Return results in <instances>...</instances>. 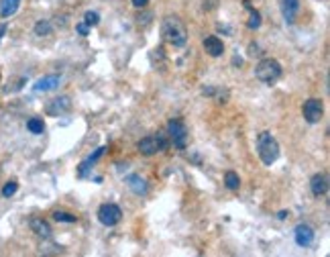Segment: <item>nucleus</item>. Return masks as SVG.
Here are the masks:
<instances>
[{
    "mask_svg": "<svg viewBox=\"0 0 330 257\" xmlns=\"http://www.w3.org/2000/svg\"><path fill=\"white\" fill-rule=\"evenodd\" d=\"M281 63L277 61V59H271V57H267V59H261L259 63H257V67H255V76H257V80H261V82H265V84H273V82H277L279 78H281Z\"/></svg>",
    "mask_w": 330,
    "mask_h": 257,
    "instance_id": "7ed1b4c3",
    "label": "nucleus"
},
{
    "mask_svg": "<svg viewBox=\"0 0 330 257\" xmlns=\"http://www.w3.org/2000/svg\"><path fill=\"white\" fill-rule=\"evenodd\" d=\"M16 188H18V184H16L14 180H12V182H8V184L2 188V196H4V198H10V196L16 192Z\"/></svg>",
    "mask_w": 330,
    "mask_h": 257,
    "instance_id": "b1692460",
    "label": "nucleus"
},
{
    "mask_svg": "<svg viewBox=\"0 0 330 257\" xmlns=\"http://www.w3.org/2000/svg\"><path fill=\"white\" fill-rule=\"evenodd\" d=\"M245 6L249 8V12H251V20H249V29H259L261 27V14H259V10H255V8H251V4L245 0Z\"/></svg>",
    "mask_w": 330,
    "mask_h": 257,
    "instance_id": "6ab92c4d",
    "label": "nucleus"
},
{
    "mask_svg": "<svg viewBox=\"0 0 330 257\" xmlns=\"http://www.w3.org/2000/svg\"><path fill=\"white\" fill-rule=\"evenodd\" d=\"M76 31H78L80 35H84V37H86V35H88V25H86V22H80V25L76 27Z\"/></svg>",
    "mask_w": 330,
    "mask_h": 257,
    "instance_id": "393cba45",
    "label": "nucleus"
},
{
    "mask_svg": "<svg viewBox=\"0 0 330 257\" xmlns=\"http://www.w3.org/2000/svg\"><path fill=\"white\" fill-rule=\"evenodd\" d=\"M310 190H312L314 196H324V194L328 192V178H326V174H316V176H312V180H310Z\"/></svg>",
    "mask_w": 330,
    "mask_h": 257,
    "instance_id": "9b49d317",
    "label": "nucleus"
},
{
    "mask_svg": "<svg viewBox=\"0 0 330 257\" xmlns=\"http://www.w3.org/2000/svg\"><path fill=\"white\" fill-rule=\"evenodd\" d=\"M29 227H31V231L37 235V237H43V239H49L51 237V227H49V223L47 221H43V219H31L29 221Z\"/></svg>",
    "mask_w": 330,
    "mask_h": 257,
    "instance_id": "f8f14e48",
    "label": "nucleus"
},
{
    "mask_svg": "<svg viewBox=\"0 0 330 257\" xmlns=\"http://www.w3.org/2000/svg\"><path fill=\"white\" fill-rule=\"evenodd\" d=\"M35 33H37L39 37H49V35L53 33V25H51V20H37V25H35Z\"/></svg>",
    "mask_w": 330,
    "mask_h": 257,
    "instance_id": "f3484780",
    "label": "nucleus"
},
{
    "mask_svg": "<svg viewBox=\"0 0 330 257\" xmlns=\"http://www.w3.org/2000/svg\"><path fill=\"white\" fill-rule=\"evenodd\" d=\"M298 10H300V0H284L281 2V12H284V18L288 22H294Z\"/></svg>",
    "mask_w": 330,
    "mask_h": 257,
    "instance_id": "ddd939ff",
    "label": "nucleus"
},
{
    "mask_svg": "<svg viewBox=\"0 0 330 257\" xmlns=\"http://www.w3.org/2000/svg\"><path fill=\"white\" fill-rule=\"evenodd\" d=\"M4 31H6V25H2V27H0V37L4 35Z\"/></svg>",
    "mask_w": 330,
    "mask_h": 257,
    "instance_id": "cd10ccee",
    "label": "nucleus"
},
{
    "mask_svg": "<svg viewBox=\"0 0 330 257\" xmlns=\"http://www.w3.org/2000/svg\"><path fill=\"white\" fill-rule=\"evenodd\" d=\"M25 82H27L25 78H16V80H12V82H8V86H6L4 90H6V92H16V90H20V88L25 86Z\"/></svg>",
    "mask_w": 330,
    "mask_h": 257,
    "instance_id": "5701e85b",
    "label": "nucleus"
},
{
    "mask_svg": "<svg viewBox=\"0 0 330 257\" xmlns=\"http://www.w3.org/2000/svg\"><path fill=\"white\" fill-rule=\"evenodd\" d=\"M131 2H133L135 8H145V6L149 4V0H131Z\"/></svg>",
    "mask_w": 330,
    "mask_h": 257,
    "instance_id": "a878e982",
    "label": "nucleus"
},
{
    "mask_svg": "<svg viewBox=\"0 0 330 257\" xmlns=\"http://www.w3.org/2000/svg\"><path fill=\"white\" fill-rule=\"evenodd\" d=\"M257 151H259V157L265 166H271L277 161L279 157V143L277 139L271 135V133H261L259 135V141H257Z\"/></svg>",
    "mask_w": 330,
    "mask_h": 257,
    "instance_id": "f03ea898",
    "label": "nucleus"
},
{
    "mask_svg": "<svg viewBox=\"0 0 330 257\" xmlns=\"http://www.w3.org/2000/svg\"><path fill=\"white\" fill-rule=\"evenodd\" d=\"M161 35L173 47H183L187 41V31L179 16H165L161 22Z\"/></svg>",
    "mask_w": 330,
    "mask_h": 257,
    "instance_id": "f257e3e1",
    "label": "nucleus"
},
{
    "mask_svg": "<svg viewBox=\"0 0 330 257\" xmlns=\"http://www.w3.org/2000/svg\"><path fill=\"white\" fill-rule=\"evenodd\" d=\"M18 4H20V0H0V16L8 18L10 14H14L18 10Z\"/></svg>",
    "mask_w": 330,
    "mask_h": 257,
    "instance_id": "dca6fc26",
    "label": "nucleus"
},
{
    "mask_svg": "<svg viewBox=\"0 0 330 257\" xmlns=\"http://www.w3.org/2000/svg\"><path fill=\"white\" fill-rule=\"evenodd\" d=\"M294 239L300 247H308L314 241V229L308 227V225H298L296 231H294Z\"/></svg>",
    "mask_w": 330,
    "mask_h": 257,
    "instance_id": "1a4fd4ad",
    "label": "nucleus"
},
{
    "mask_svg": "<svg viewBox=\"0 0 330 257\" xmlns=\"http://www.w3.org/2000/svg\"><path fill=\"white\" fill-rule=\"evenodd\" d=\"M84 22H86L88 27H96V25L100 22V16H98V12H92V10H88V12H86V16H84Z\"/></svg>",
    "mask_w": 330,
    "mask_h": 257,
    "instance_id": "4be33fe9",
    "label": "nucleus"
},
{
    "mask_svg": "<svg viewBox=\"0 0 330 257\" xmlns=\"http://www.w3.org/2000/svg\"><path fill=\"white\" fill-rule=\"evenodd\" d=\"M53 219H55L57 223H69V225L78 221V217H76V215L65 213V211H55V213H53Z\"/></svg>",
    "mask_w": 330,
    "mask_h": 257,
    "instance_id": "aec40b11",
    "label": "nucleus"
},
{
    "mask_svg": "<svg viewBox=\"0 0 330 257\" xmlns=\"http://www.w3.org/2000/svg\"><path fill=\"white\" fill-rule=\"evenodd\" d=\"M127 184H129L131 192H135L137 196H141V194H147V182H145V180H143L141 176H129Z\"/></svg>",
    "mask_w": 330,
    "mask_h": 257,
    "instance_id": "2eb2a0df",
    "label": "nucleus"
},
{
    "mask_svg": "<svg viewBox=\"0 0 330 257\" xmlns=\"http://www.w3.org/2000/svg\"><path fill=\"white\" fill-rule=\"evenodd\" d=\"M302 112H304V119H306L310 125H316V123H320V121H322L324 106H322V102H320L318 98H310V100H306V102H304Z\"/></svg>",
    "mask_w": 330,
    "mask_h": 257,
    "instance_id": "423d86ee",
    "label": "nucleus"
},
{
    "mask_svg": "<svg viewBox=\"0 0 330 257\" xmlns=\"http://www.w3.org/2000/svg\"><path fill=\"white\" fill-rule=\"evenodd\" d=\"M69 108H72V98L69 96H59V98H53V100L47 102L45 112L51 114V116H59V114H65Z\"/></svg>",
    "mask_w": 330,
    "mask_h": 257,
    "instance_id": "6e6552de",
    "label": "nucleus"
},
{
    "mask_svg": "<svg viewBox=\"0 0 330 257\" xmlns=\"http://www.w3.org/2000/svg\"><path fill=\"white\" fill-rule=\"evenodd\" d=\"M27 129L33 133V135H41L43 131H45V123H43V119H29V123H27Z\"/></svg>",
    "mask_w": 330,
    "mask_h": 257,
    "instance_id": "a211bd4d",
    "label": "nucleus"
},
{
    "mask_svg": "<svg viewBox=\"0 0 330 257\" xmlns=\"http://www.w3.org/2000/svg\"><path fill=\"white\" fill-rule=\"evenodd\" d=\"M55 86H59V76H45V78L37 80L35 92H47V90H53Z\"/></svg>",
    "mask_w": 330,
    "mask_h": 257,
    "instance_id": "4468645a",
    "label": "nucleus"
},
{
    "mask_svg": "<svg viewBox=\"0 0 330 257\" xmlns=\"http://www.w3.org/2000/svg\"><path fill=\"white\" fill-rule=\"evenodd\" d=\"M288 217H290V213H279V219H281V221L288 219Z\"/></svg>",
    "mask_w": 330,
    "mask_h": 257,
    "instance_id": "bb28decb",
    "label": "nucleus"
},
{
    "mask_svg": "<svg viewBox=\"0 0 330 257\" xmlns=\"http://www.w3.org/2000/svg\"><path fill=\"white\" fill-rule=\"evenodd\" d=\"M204 49H206V53H208L210 57H220V55L224 53V43H222L218 37L210 35V37L204 39Z\"/></svg>",
    "mask_w": 330,
    "mask_h": 257,
    "instance_id": "9d476101",
    "label": "nucleus"
},
{
    "mask_svg": "<svg viewBox=\"0 0 330 257\" xmlns=\"http://www.w3.org/2000/svg\"><path fill=\"white\" fill-rule=\"evenodd\" d=\"M224 184H226V188H228V190H239L241 180H239V176H237L234 172H226V176H224Z\"/></svg>",
    "mask_w": 330,
    "mask_h": 257,
    "instance_id": "412c9836",
    "label": "nucleus"
},
{
    "mask_svg": "<svg viewBox=\"0 0 330 257\" xmlns=\"http://www.w3.org/2000/svg\"><path fill=\"white\" fill-rule=\"evenodd\" d=\"M167 129H169V135H171L173 145L177 149H185V145H187V129H185V125L179 119H173V121H169Z\"/></svg>",
    "mask_w": 330,
    "mask_h": 257,
    "instance_id": "39448f33",
    "label": "nucleus"
},
{
    "mask_svg": "<svg viewBox=\"0 0 330 257\" xmlns=\"http://www.w3.org/2000/svg\"><path fill=\"white\" fill-rule=\"evenodd\" d=\"M121 217H123V211L116 204H110L108 202V204H102L98 208V221L102 225H106V227H114L121 221Z\"/></svg>",
    "mask_w": 330,
    "mask_h": 257,
    "instance_id": "0eeeda50",
    "label": "nucleus"
},
{
    "mask_svg": "<svg viewBox=\"0 0 330 257\" xmlns=\"http://www.w3.org/2000/svg\"><path fill=\"white\" fill-rule=\"evenodd\" d=\"M167 145H169V141H167V137H165L163 133H155V135H149V137L141 139L139 145H137V149L143 155H155V153L165 151Z\"/></svg>",
    "mask_w": 330,
    "mask_h": 257,
    "instance_id": "20e7f679",
    "label": "nucleus"
}]
</instances>
